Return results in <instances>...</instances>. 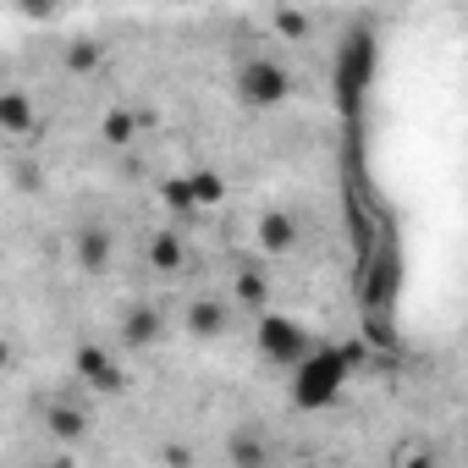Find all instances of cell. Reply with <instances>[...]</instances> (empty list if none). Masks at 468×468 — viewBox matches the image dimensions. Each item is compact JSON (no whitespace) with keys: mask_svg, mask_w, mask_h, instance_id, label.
Returning a JSON list of instances; mask_svg holds the SVG:
<instances>
[{"mask_svg":"<svg viewBox=\"0 0 468 468\" xmlns=\"http://www.w3.org/2000/svg\"><path fill=\"white\" fill-rule=\"evenodd\" d=\"M149 265H154L160 276H176V271H187V249H182V238H176V231H154V238H149Z\"/></svg>","mask_w":468,"mask_h":468,"instance_id":"12","label":"cell"},{"mask_svg":"<svg viewBox=\"0 0 468 468\" xmlns=\"http://www.w3.org/2000/svg\"><path fill=\"white\" fill-rule=\"evenodd\" d=\"M226 463H231V468H271V463H276V452H271L265 430L238 424V430L226 435Z\"/></svg>","mask_w":468,"mask_h":468,"instance_id":"6","label":"cell"},{"mask_svg":"<svg viewBox=\"0 0 468 468\" xmlns=\"http://www.w3.org/2000/svg\"><path fill=\"white\" fill-rule=\"evenodd\" d=\"M271 28H276L282 39H309V28H314V23H309V12H276V17H271Z\"/></svg>","mask_w":468,"mask_h":468,"instance_id":"17","label":"cell"},{"mask_svg":"<svg viewBox=\"0 0 468 468\" xmlns=\"http://www.w3.org/2000/svg\"><path fill=\"white\" fill-rule=\"evenodd\" d=\"M72 369H78L94 391H122V386H127V375H122L116 353H111V347H100V342H83V347L72 353Z\"/></svg>","mask_w":468,"mask_h":468,"instance_id":"5","label":"cell"},{"mask_svg":"<svg viewBox=\"0 0 468 468\" xmlns=\"http://www.w3.org/2000/svg\"><path fill=\"white\" fill-rule=\"evenodd\" d=\"M6 364H12V347H6V342H0V369H6Z\"/></svg>","mask_w":468,"mask_h":468,"instance_id":"19","label":"cell"},{"mask_svg":"<svg viewBox=\"0 0 468 468\" xmlns=\"http://www.w3.org/2000/svg\"><path fill=\"white\" fill-rule=\"evenodd\" d=\"M238 94L249 100V105H287L292 100V72L282 67V61H271V56H249L243 67H238Z\"/></svg>","mask_w":468,"mask_h":468,"instance_id":"2","label":"cell"},{"mask_svg":"<svg viewBox=\"0 0 468 468\" xmlns=\"http://www.w3.org/2000/svg\"><path fill=\"white\" fill-rule=\"evenodd\" d=\"M45 430H50V441L78 446V441L89 435V413H83V408H72L67 397H45Z\"/></svg>","mask_w":468,"mask_h":468,"instance_id":"8","label":"cell"},{"mask_svg":"<svg viewBox=\"0 0 468 468\" xmlns=\"http://www.w3.org/2000/svg\"><path fill=\"white\" fill-rule=\"evenodd\" d=\"M260 249H265L271 260H282V254L298 249V226H292V215H282V209L260 215Z\"/></svg>","mask_w":468,"mask_h":468,"instance_id":"10","label":"cell"},{"mask_svg":"<svg viewBox=\"0 0 468 468\" xmlns=\"http://www.w3.org/2000/svg\"><path fill=\"white\" fill-rule=\"evenodd\" d=\"M187 331H193V336H220V331H226V303H220V298L187 303Z\"/></svg>","mask_w":468,"mask_h":468,"instance_id":"13","label":"cell"},{"mask_svg":"<svg viewBox=\"0 0 468 468\" xmlns=\"http://www.w3.org/2000/svg\"><path fill=\"white\" fill-rule=\"evenodd\" d=\"M347 380V364L336 353H309L303 364H292V397L298 408H325Z\"/></svg>","mask_w":468,"mask_h":468,"instance_id":"1","label":"cell"},{"mask_svg":"<svg viewBox=\"0 0 468 468\" xmlns=\"http://www.w3.org/2000/svg\"><path fill=\"white\" fill-rule=\"evenodd\" d=\"M100 56H105V50H100L94 39H78V45H67V72H78V78H83V72H94V67H100Z\"/></svg>","mask_w":468,"mask_h":468,"instance_id":"16","label":"cell"},{"mask_svg":"<svg viewBox=\"0 0 468 468\" xmlns=\"http://www.w3.org/2000/svg\"><path fill=\"white\" fill-rule=\"evenodd\" d=\"M0 133H12V138L34 133V100L23 89H0Z\"/></svg>","mask_w":468,"mask_h":468,"instance_id":"11","label":"cell"},{"mask_svg":"<svg viewBox=\"0 0 468 468\" xmlns=\"http://www.w3.org/2000/svg\"><path fill=\"white\" fill-rule=\"evenodd\" d=\"M138 127H144V122H138L133 111H105V116H100V138H105L111 149H127V144L138 138Z\"/></svg>","mask_w":468,"mask_h":468,"instance_id":"14","label":"cell"},{"mask_svg":"<svg viewBox=\"0 0 468 468\" xmlns=\"http://www.w3.org/2000/svg\"><path fill=\"white\" fill-rule=\"evenodd\" d=\"M260 353L276 358V364H303L314 347H309V331L298 320H282V314H260Z\"/></svg>","mask_w":468,"mask_h":468,"instance_id":"3","label":"cell"},{"mask_svg":"<svg viewBox=\"0 0 468 468\" xmlns=\"http://www.w3.org/2000/svg\"><path fill=\"white\" fill-rule=\"evenodd\" d=\"M402 468H435V457H430V452H408Z\"/></svg>","mask_w":468,"mask_h":468,"instance_id":"18","label":"cell"},{"mask_svg":"<svg viewBox=\"0 0 468 468\" xmlns=\"http://www.w3.org/2000/svg\"><path fill=\"white\" fill-rule=\"evenodd\" d=\"M182 187H187V204H198V209H209V204H220V198H226V182H220L215 171H187V176H182Z\"/></svg>","mask_w":468,"mask_h":468,"instance_id":"15","label":"cell"},{"mask_svg":"<svg viewBox=\"0 0 468 468\" xmlns=\"http://www.w3.org/2000/svg\"><path fill=\"white\" fill-rule=\"evenodd\" d=\"M231 303L249 309V314H271V282H265V271H260V265L238 271V282H231Z\"/></svg>","mask_w":468,"mask_h":468,"instance_id":"9","label":"cell"},{"mask_svg":"<svg viewBox=\"0 0 468 468\" xmlns=\"http://www.w3.org/2000/svg\"><path fill=\"white\" fill-rule=\"evenodd\" d=\"M160 336H165V314H160V303H133V309L122 314V347L144 353V347H154Z\"/></svg>","mask_w":468,"mask_h":468,"instance_id":"7","label":"cell"},{"mask_svg":"<svg viewBox=\"0 0 468 468\" xmlns=\"http://www.w3.org/2000/svg\"><path fill=\"white\" fill-rule=\"evenodd\" d=\"M72 265H78L83 276H105V271L116 265V238H111L100 220L78 226V238H72Z\"/></svg>","mask_w":468,"mask_h":468,"instance_id":"4","label":"cell"}]
</instances>
